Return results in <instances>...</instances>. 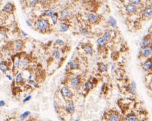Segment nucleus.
Here are the masks:
<instances>
[{
  "label": "nucleus",
  "instance_id": "f257e3e1",
  "mask_svg": "<svg viewBox=\"0 0 152 121\" xmlns=\"http://www.w3.org/2000/svg\"><path fill=\"white\" fill-rule=\"evenodd\" d=\"M36 30L41 33H48L50 30V23L48 19L41 18L37 20L35 24Z\"/></svg>",
  "mask_w": 152,
  "mask_h": 121
},
{
  "label": "nucleus",
  "instance_id": "f03ea898",
  "mask_svg": "<svg viewBox=\"0 0 152 121\" xmlns=\"http://www.w3.org/2000/svg\"><path fill=\"white\" fill-rule=\"evenodd\" d=\"M82 84V76L76 75L73 76L69 80V85L70 87L74 90H79L81 87Z\"/></svg>",
  "mask_w": 152,
  "mask_h": 121
},
{
  "label": "nucleus",
  "instance_id": "7ed1b4c3",
  "mask_svg": "<svg viewBox=\"0 0 152 121\" xmlns=\"http://www.w3.org/2000/svg\"><path fill=\"white\" fill-rule=\"evenodd\" d=\"M152 55V45L141 49L138 53V59L140 60H144Z\"/></svg>",
  "mask_w": 152,
  "mask_h": 121
},
{
  "label": "nucleus",
  "instance_id": "20e7f679",
  "mask_svg": "<svg viewBox=\"0 0 152 121\" xmlns=\"http://www.w3.org/2000/svg\"><path fill=\"white\" fill-rule=\"evenodd\" d=\"M60 93L62 97L66 100H70L73 97V92L69 86L67 85H63L60 89Z\"/></svg>",
  "mask_w": 152,
  "mask_h": 121
},
{
  "label": "nucleus",
  "instance_id": "39448f33",
  "mask_svg": "<svg viewBox=\"0 0 152 121\" xmlns=\"http://www.w3.org/2000/svg\"><path fill=\"white\" fill-rule=\"evenodd\" d=\"M106 120L109 121H123L122 117L118 112L111 110L106 113Z\"/></svg>",
  "mask_w": 152,
  "mask_h": 121
},
{
  "label": "nucleus",
  "instance_id": "423d86ee",
  "mask_svg": "<svg viewBox=\"0 0 152 121\" xmlns=\"http://www.w3.org/2000/svg\"><path fill=\"white\" fill-rule=\"evenodd\" d=\"M97 83V80L96 78H92L86 81L84 84V90L86 93H88L94 89Z\"/></svg>",
  "mask_w": 152,
  "mask_h": 121
},
{
  "label": "nucleus",
  "instance_id": "0eeeda50",
  "mask_svg": "<svg viewBox=\"0 0 152 121\" xmlns=\"http://www.w3.org/2000/svg\"><path fill=\"white\" fill-rule=\"evenodd\" d=\"M96 43L98 51H100L101 53L106 52V50H107V45H108V44L107 43V41L104 40L103 37L100 36L99 38H97L96 40Z\"/></svg>",
  "mask_w": 152,
  "mask_h": 121
},
{
  "label": "nucleus",
  "instance_id": "6e6552de",
  "mask_svg": "<svg viewBox=\"0 0 152 121\" xmlns=\"http://www.w3.org/2000/svg\"><path fill=\"white\" fill-rule=\"evenodd\" d=\"M81 49L86 55L92 56L94 53V49L92 44L90 42H86L81 44Z\"/></svg>",
  "mask_w": 152,
  "mask_h": 121
},
{
  "label": "nucleus",
  "instance_id": "1a4fd4ad",
  "mask_svg": "<svg viewBox=\"0 0 152 121\" xmlns=\"http://www.w3.org/2000/svg\"><path fill=\"white\" fill-rule=\"evenodd\" d=\"M24 47V41L21 40H17L15 41H13L11 45V48L13 51H22Z\"/></svg>",
  "mask_w": 152,
  "mask_h": 121
},
{
  "label": "nucleus",
  "instance_id": "9d476101",
  "mask_svg": "<svg viewBox=\"0 0 152 121\" xmlns=\"http://www.w3.org/2000/svg\"><path fill=\"white\" fill-rule=\"evenodd\" d=\"M151 45H152V36L151 34H147L144 36L140 42V49L144 48Z\"/></svg>",
  "mask_w": 152,
  "mask_h": 121
},
{
  "label": "nucleus",
  "instance_id": "9b49d317",
  "mask_svg": "<svg viewBox=\"0 0 152 121\" xmlns=\"http://www.w3.org/2000/svg\"><path fill=\"white\" fill-rule=\"evenodd\" d=\"M142 69L144 72H151L152 71V57H150L144 60L141 65Z\"/></svg>",
  "mask_w": 152,
  "mask_h": 121
},
{
  "label": "nucleus",
  "instance_id": "f8f14e48",
  "mask_svg": "<svg viewBox=\"0 0 152 121\" xmlns=\"http://www.w3.org/2000/svg\"><path fill=\"white\" fill-rule=\"evenodd\" d=\"M102 37L104 38V39L107 41V44L111 43L112 41L114 40L115 38V34H113V32L112 30H106L103 34Z\"/></svg>",
  "mask_w": 152,
  "mask_h": 121
},
{
  "label": "nucleus",
  "instance_id": "ddd939ff",
  "mask_svg": "<svg viewBox=\"0 0 152 121\" xmlns=\"http://www.w3.org/2000/svg\"><path fill=\"white\" fill-rule=\"evenodd\" d=\"M68 67L71 70H78L80 68V65L78 60L72 59L68 62Z\"/></svg>",
  "mask_w": 152,
  "mask_h": 121
},
{
  "label": "nucleus",
  "instance_id": "4468645a",
  "mask_svg": "<svg viewBox=\"0 0 152 121\" xmlns=\"http://www.w3.org/2000/svg\"><path fill=\"white\" fill-rule=\"evenodd\" d=\"M86 17L90 23H92V24H97L99 21V16L96 15V14H94V13H88L86 15Z\"/></svg>",
  "mask_w": 152,
  "mask_h": 121
},
{
  "label": "nucleus",
  "instance_id": "2eb2a0df",
  "mask_svg": "<svg viewBox=\"0 0 152 121\" xmlns=\"http://www.w3.org/2000/svg\"><path fill=\"white\" fill-rule=\"evenodd\" d=\"M15 10V7L14 5L11 3H6L2 9V11L4 13H6L7 14H12Z\"/></svg>",
  "mask_w": 152,
  "mask_h": 121
},
{
  "label": "nucleus",
  "instance_id": "dca6fc26",
  "mask_svg": "<svg viewBox=\"0 0 152 121\" xmlns=\"http://www.w3.org/2000/svg\"><path fill=\"white\" fill-rule=\"evenodd\" d=\"M71 17V14L70 12L69 11V10L67 9H63L60 12V19L61 20L63 21H66L70 18Z\"/></svg>",
  "mask_w": 152,
  "mask_h": 121
},
{
  "label": "nucleus",
  "instance_id": "f3484780",
  "mask_svg": "<svg viewBox=\"0 0 152 121\" xmlns=\"http://www.w3.org/2000/svg\"><path fill=\"white\" fill-rule=\"evenodd\" d=\"M30 63V60L27 56H22L21 57L20 67H21V68H22V69H27L29 67Z\"/></svg>",
  "mask_w": 152,
  "mask_h": 121
},
{
  "label": "nucleus",
  "instance_id": "a211bd4d",
  "mask_svg": "<svg viewBox=\"0 0 152 121\" xmlns=\"http://www.w3.org/2000/svg\"><path fill=\"white\" fill-rule=\"evenodd\" d=\"M11 68V65L9 62L3 60L0 62V70L3 73H6L9 72Z\"/></svg>",
  "mask_w": 152,
  "mask_h": 121
},
{
  "label": "nucleus",
  "instance_id": "6ab92c4d",
  "mask_svg": "<svg viewBox=\"0 0 152 121\" xmlns=\"http://www.w3.org/2000/svg\"><path fill=\"white\" fill-rule=\"evenodd\" d=\"M126 91L132 95H135L136 93V84L134 81H131L126 86Z\"/></svg>",
  "mask_w": 152,
  "mask_h": 121
},
{
  "label": "nucleus",
  "instance_id": "aec40b11",
  "mask_svg": "<svg viewBox=\"0 0 152 121\" xmlns=\"http://www.w3.org/2000/svg\"><path fill=\"white\" fill-rule=\"evenodd\" d=\"M65 110L68 114H72L74 113L75 111V107L74 103L72 102H69L67 104L65 105Z\"/></svg>",
  "mask_w": 152,
  "mask_h": 121
},
{
  "label": "nucleus",
  "instance_id": "412c9836",
  "mask_svg": "<svg viewBox=\"0 0 152 121\" xmlns=\"http://www.w3.org/2000/svg\"><path fill=\"white\" fill-rule=\"evenodd\" d=\"M125 9L128 14L133 15V14L136 13V11H137V7L135 6V5H132V4H131V3H128V5H126L125 6Z\"/></svg>",
  "mask_w": 152,
  "mask_h": 121
},
{
  "label": "nucleus",
  "instance_id": "4be33fe9",
  "mask_svg": "<svg viewBox=\"0 0 152 121\" xmlns=\"http://www.w3.org/2000/svg\"><path fill=\"white\" fill-rule=\"evenodd\" d=\"M21 56L17 55L14 57L13 63V67L14 69V71H17L19 70L21 65Z\"/></svg>",
  "mask_w": 152,
  "mask_h": 121
},
{
  "label": "nucleus",
  "instance_id": "5701e85b",
  "mask_svg": "<svg viewBox=\"0 0 152 121\" xmlns=\"http://www.w3.org/2000/svg\"><path fill=\"white\" fill-rule=\"evenodd\" d=\"M70 28V26L69 23L66 22V21H63L61 22L59 24V30L61 32H67Z\"/></svg>",
  "mask_w": 152,
  "mask_h": 121
},
{
  "label": "nucleus",
  "instance_id": "b1692460",
  "mask_svg": "<svg viewBox=\"0 0 152 121\" xmlns=\"http://www.w3.org/2000/svg\"><path fill=\"white\" fill-rule=\"evenodd\" d=\"M15 83L18 85H22L24 83V76L22 73H18L15 75Z\"/></svg>",
  "mask_w": 152,
  "mask_h": 121
},
{
  "label": "nucleus",
  "instance_id": "393cba45",
  "mask_svg": "<svg viewBox=\"0 0 152 121\" xmlns=\"http://www.w3.org/2000/svg\"><path fill=\"white\" fill-rule=\"evenodd\" d=\"M97 70L99 73H106L108 70V65L104 63H97Z\"/></svg>",
  "mask_w": 152,
  "mask_h": 121
},
{
  "label": "nucleus",
  "instance_id": "a878e982",
  "mask_svg": "<svg viewBox=\"0 0 152 121\" xmlns=\"http://www.w3.org/2000/svg\"><path fill=\"white\" fill-rule=\"evenodd\" d=\"M152 16V9L145 8L142 12V17L144 19H149Z\"/></svg>",
  "mask_w": 152,
  "mask_h": 121
},
{
  "label": "nucleus",
  "instance_id": "bb28decb",
  "mask_svg": "<svg viewBox=\"0 0 152 121\" xmlns=\"http://www.w3.org/2000/svg\"><path fill=\"white\" fill-rule=\"evenodd\" d=\"M52 55H53V57L56 60H58L61 58V52L59 49V48H55L53 51V53H52Z\"/></svg>",
  "mask_w": 152,
  "mask_h": 121
},
{
  "label": "nucleus",
  "instance_id": "cd10ccee",
  "mask_svg": "<svg viewBox=\"0 0 152 121\" xmlns=\"http://www.w3.org/2000/svg\"><path fill=\"white\" fill-rule=\"evenodd\" d=\"M55 13V11L53 9H49L46 10L43 13V17H51Z\"/></svg>",
  "mask_w": 152,
  "mask_h": 121
},
{
  "label": "nucleus",
  "instance_id": "c85d7f7f",
  "mask_svg": "<svg viewBox=\"0 0 152 121\" xmlns=\"http://www.w3.org/2000/svg\"><path fill=\"white\" fill-rule=\"evenodd\" d=\"M53 44H54V46H56L57 48V47H61L65 46V42L63 41V40H61V39H57V40H55Z\"/></svg>",
  "mask_w": 152,
  "mask_h": 121
},
{
  "label": "nucleus",
  "instance_id": "c756f323",
  "mask_svg": "<svg viewBox=\"0 0 152 121\" xmlns=\"http://www.w3.org/2000/svg\"><path fill=\"white\" fill-rule=\"evenodd\" d=\"M59 14L55 12V13L51 17V23L53 25H55V24H57L58 20H59Z\"/></svg>",
  "mask_w": 152,
  "mask_h": 121
},
{
  "label": "nucleus",
  "instance_id": "7c9ffc66",
  "mask_svg": "<svg viewBox=\"0 0 152 121\" xmlns=\"http://www.w3.org/2000/svg\"><path fill=\"white\" fill-rule=\"evenodd\" d=\"M109 24L113 28L117 27V20L113 17H109Z\"/></svg>",
  "mask_w": 152,
  "mask_h": 121
},
{
  "label": "nucleus",
  "instance_id": "2f4dec72",
  "mask_svg": "<svg viewBox=\"0 0 152 121\" xmlns=\"http://www.w3.org/2000/svg\"><path fill=\"white\" fill-rule=\"evenodd\" d=\"M27 83H28V84L29 86H30L32 87H38L39 86V84L38 83L37 81L36 80H33V79H32V80H28L27 81Z\"/></svg>",
  "mask_w": 152,
  "mask_h": 121
},
{
  "label": "nucleus",
  "instance_id": "473e14b6",
  "mask_svg": "<svg viewBox=\"0 0 152 121\" xmlns=\"http://www.w3.org/2000/svg\"><path fill=\"white\" fill-rule=\"evenodd\" d=\"M124 121H138V116L136 114H132L128 115L125 119Z\"/></svg>",
  "mask_w": 152,
  "mask_h": 121
},
{
  "label": "nucleus",
  "instance_id": "72a5a7b5",
  "mask_svg": "<svg viewBox=\"0 0 152 121\" xmlns=\"http://www.w3.org/2000/svg\"><path fill=\"white\" fill-rule=\"evenodd\" d=\"M30 114H31V113H30V111H24V113H22L19 116V119L21 121H24V119H27L29 115H30Z\"/></svg>",
  "mask_w": 152,
  "mask_h": 121
},
{
  "label": "nucleus",
  "instance_id": "f704fd0d",
  "mask_svg": "<svg viewBox=\"0 0 152 121\" xmlns=\"http://www.w3.org/2000/svg\"><path fill=\"white\" fill-rule=\"evenodd\" d=\"M39 3V0H30V5L32 7H35L37 4Z\"/></svg>",
  "mask_w": 152,
  "mask_h": 121
},
{
  "label": "nucleus",
  "instance_id": "c9c22d12",
  "mask_svg": "<svg viewBox=\"0 0 152 121\" xmlns=\"http://www.w3.org/2000/svg\"><path fill=\"white\" fill-rule=\"evenodd\" d=\"M130 3L132 5H135L137 7L138 5H140L141 3V0H130Z\"/></svg>",
  "mask_w": 152,
  "mask_h": 121
},
{
  "label": "nucleus",
  "instance_id": "e433bc0d",
  "mask_svg": "<svg viewBox=\"0 0 152 121\" xmlns=\"http://www.w3.org/2000/svg\"><path fill=\"white\" fill-rule=\"evenodd\" d=\"M80 34L83 35V36H86L88 34V30L86 28H80Z\"/></svg>",
  "mask_w": 152,
  "mask_h": 121
},
{
  "label": "nucleus",
  "instance_id": "4c0bfd02",
  "mask_svg": "<svg viewBox=\"0 0 152 121\" xmlns=\"http://www.w3.org/2000/svg\"><path fill=\"white\" fill-rule=\"evenodd\" d=\"M32 99V95H27V97H25L23 100H22V103H27V102L29 101L30 99Z\"/></svg>",
  "mask_w": 152,
  "mask_h": 121
},
{
  "label": "nucleus",
  "instance_id": "58836bf2",
  "mask_svg": "<svg viewBox=\"0 0 152 121\" xmlns=\"http://www.w3.org/2000/svg\"><path fill=\"white\" fill-rule=\"evenodd\" d=\"M26 23H27V26L30 27V28H32V27H33V23H32V22L30 20H26Z\"/></svg>",
  "mask_w": 152,
  "mask_h": 121
},
{
  "label": "nucleus",
  "instance_id": "ea45409f",
  "mask_svg": "<svg viewBox=\"0 0 152 121\" xmlns=\"http://www.w3.org/2000/svg\"><path fill=\"white\" fill-rule=\"evenodd\" d=\"M50 1V0H39V3L42 5H46Z\"/></svg>",
  "mask_w": 152,
  "mask_h": 121
},
{
  "label": "nucleus",
  "instance_id": "a19ab883",
  "mask_svg": "<svg viewBox=\"0 0 152 121\" xmlns=\"http://www.w3.org/2000/svg\"><path fill=\"white\" fill-rule=\"evenodd\" d=\"M0 35L2 36L3 38H5L7 36V32L4 30H0Z\"/></svg>",
  "mask_w": 152,
  "mask_h": 121
},
{
  "label": "nucleus",
  "instance_id": "79ce46f5",
  "mask_svg": "<svg viewBox=\"0 0 152 121\" xmlns=\"http://www.w3.org/2000/svg\"><path fill=\"white\" fill-rule=\"evenodd\" d=\"M5 76L7 78L8 80H9V81H12L13 80V77L12 76L9 74H5Z\"/></svg>",
  "mask_w": 152,
  "mask_h": 121
},
{
  "label": "nucleus",
  "instance_id": "37998d69",
  "mask_svg": "<svg viewBox=\"0 0 152 121\" xmlns=\"http://www.w3.org/2000/svg\"><path fill=\"white\" fill-rule=\"evenodd\" d=\"M21 34L23 37H27L28 36L27 32H24V30H21Z\"/></svg>",
  "mask_w": 152,
  "mask_h": 121
},
{
  "label": "nucleus",
  "instance_id": "c03bdc74",
  "mask_svg": "<svg viewBox=\"0 0 152 121\" xmlns=\"http://www.w3.org/2000/svg\"><path fill=\"white\" fill-rule=\"evenodd\" d=\"M5 105V101L4 100H0V107H2Z\"/></svg>",
  "mask_w": 152,
  "mask_h": 121
},
{
  "label": "nucleus",
  "instance_id": "a18cd8bd",
  "mask_svg": "<svg viewBox=\"0 0 152 121\" xmlns=\"http://www.w3.org/2000/svg\"><path fill=\"white\" fill-rule=\"evenodd\" d=\"M53 106H54V107H55V109H58V108L59 107V105L58 104V103L56 101H54V103H53Z\"/></svg>",
  "mask_w": 152,
  "mask_h": 121
},
{
  "label": "nucleus",
  "instance_id": "49530a36",
  "mask_svg": "<svg viewBox=\"0 0 152 121\" xmlns=\"http://www.w3.org/2000/svg\"><path fill=\"white\" fill-rule=\"evenodd\" d=\"M147 7L151 8V9H152V1L151 3H150V5H149V7Z\"/></svg>",
  "mask_w": 152,
  "mask_h": 121
},
{
  "label": "nucleus",
  "instance_id": "de8ad7c7",
  "mask_svg": "<svg viewBox=\"0 0 152 121\" xmlns=\"http://www.w3.org/2000/svg\"><path fill=\"white\" fill-rule=\"evenodd\" d=\"M79 121V120H78V119H76V120H75V121Z\"/></svg>",
  "mask_w": 152,
  "mask_h": 121
},
{
  "label": "nucleus",
  "instance_id": "09e8293b",
  "mask_svg": "<svg viewBox=\"0 0 152 121\" xmlns=\"http://www.w3.org/2000/svg\"><path fill=\"white\" fill-rule=\"evenodd\" d=\"M107 121V120H106V121Z\"/></svg>",
  "mask_w": 152,
  "mask_h": 121
}]
</instances>
